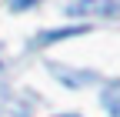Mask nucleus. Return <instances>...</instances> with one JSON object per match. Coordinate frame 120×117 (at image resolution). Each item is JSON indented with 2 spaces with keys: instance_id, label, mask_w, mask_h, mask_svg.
<instances>
[{
  "instance_id": "39448f33",
  "label": "nucleus",
  "mask_w": 120,
  "mask_h": 117,
  "mask_svg": "<svg viewBox=\"0 0 120 117\" xmlns=\"http://www.w3.org/2000/svg\"><path fill=\"white\" fill-rule=\"evenodd\" d=\"M60 117H77V114H60Z\"/></svg>"
},
{
  "instance_id": "20e7f679",
  "label": "nucleus",
  "mask_w": 120,
  "mask_h": 117,
  "mask_svg": "<svg viewBox=\"0 0 120 117\" xmlns=\"http://www.w3.org/2000/svg\"><path fill=\"white\" fill-rule=\"evenodd\" d=\"M17 7H30V4H37V0H13Z\"/></svg>"
},
{
  "instance_id": "7ed1b4c3",
  "label": "nucleus",
  "mask_w": 120,
  "mask_h": 117,
  "mask_svg": "<svg viewBox=\"0 0 120 117\" xmlns=\"http://www.w3.org/2000/svg\"><path fill=\"white\" fill-rule=\"evenodd\" d=\"M103 107H107L113 117H120V80H113L107 90H103Z\"/></svg>"
},
{
  "instance_id": "f257e3e1",
  "label": "nucleus",
  "mask_w": 120,
  "mask_h": 117,
  "mask_svg": "<svg viewBox=\"0 0 120 117\" xmlns=\"http://www.w3.org/2000/svg\"><path fill=\"white\" fill-rule=\"evenodd\" d=\"M113 0H67L70 17H94V13H110Z\"/></svg>"
},
{
  "instance_id": "f03ea898",
  "label": "nucleus",
  "mask_w": 120,
  "mask_h": 117,
  "mask_svg": "<svg viewBox=\"0 0 120 117\" xmlns=\"http://www.w3.org/2000/svg\"><path fill=\"white\" fill-rule=\"evenodd\" d=\"M0 117H30L27 104L13 94H0Z\"/></svg>"
}]
</instances>
